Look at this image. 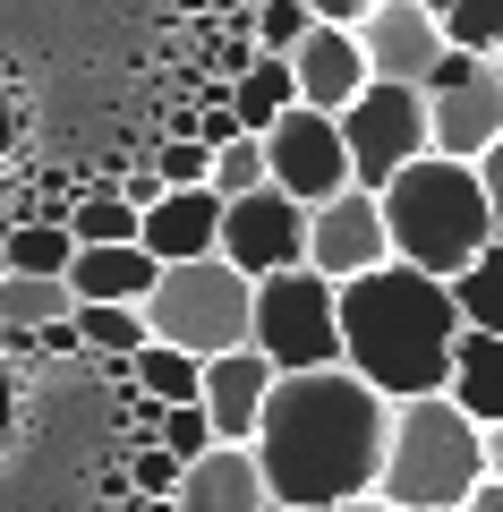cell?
<instances>
[{
  "mask_svg": "<svg viewBox=\"0 0 503 512\" xmlns=\"http://www.w3.org/2000/svg\"><path fill=\"white\" fill-rule=\"evenodd\" d=\"M52 325H77L69 274H0V342H35Z\"/></svg>",
  "mask_w": 503,
  "mask_h": 512,
  "instance_id": "18",
  "label": "cell"
},
{
  "mask_svg": "<svg viewBox=\"0 0 503 512\" xmlns=\"http://www.w3.org/2000/svg\"><path fill=\"white\" fill-rule=\"evenodd\" d=\"M180 478H188V461L162 453V444H137V453H128V487L137 495H180Z\"/></svg>",
  "mask_w": 503,
  "mask_h": 512,
  "instance_id": "31",
  "label": "cell"
},
{
  "mask_svg": "<svg viewBox=\"0 0 503 512\" xmlns=\"http://www.w3.org/2000/svg\"><path fill=\"white\" fill-rule=\"evenodd\" d=\"M384 427L393 402L359 367H307L282 376L256 427V461H265V487L282 512H333L350 495H376L384 478Z\"/></svg>",
  "mask_w": 503,
  "mask_h": 512,
  "instance_id": "1",
  "label": "cell"
},
{
  "mask_svg": "<svg viewBox=\"0 0 503 512\" xmlns=\"http://www.w3.org/2000/svg\"><path fill=\"white\" fill-rule=\"evenodd\" d=\"M486 478H495V487H503V419L486 427Z\"/></svg>",
  "mask_w": 503,
  "mask_h": 512,
  "instance_id": "34",
  "label": "cell"
},
{
  "mask_svg": "<svg viewBox=\"0 0 503 512\" xmlns=\"http://www.w3.org/2000/svg\"><path fill=\"white\" fill-rule=\"evenodd\" d=\"M145 316H154V342H180V350H197V359H222V350H239L248 325H256V274H239L231 256L162 265Z\"/></svg>",
  "mask_w": 503,
  "mask_h": 512,
  "instance_id": "5",
  "label": "cell"
},
{
  "mask_svg": "<svg viewBox=\"0 0 503 512\" xmlns=\"http://www.w3.org/2000/svg\"><path fill=\"white\" fill-rule=\"evenodd\" d=\"M307 26H316V9H307V0H256L248 35H256V52L290 60V52H299V43H307Z\"/></svg>",
  "mask_w": 503,
  "mask_h": 512,
  "instance_id": "27",
  "label": "cell"
},
{
  "mask_svg": "<svg viewBox=\"0 0 503 512\" xmlns=\"http://www.w3.org/2000/svg\"><path fill=\"white\" fill-rule=\"evenodd\" d=\"M427 9L444 18L452 52H486V60H503V0H427Z\"/></svg>",
  "mask_w": 503,
  "mask_h": 512,
  "instance_id": "26",
  "label": "cell"
},
{
  "mask_svg": "<svg viewBox=\"0 0 503 512\" xmlns=\"http://www.w3.org/2000/svg\"><path fill=\"white\" fill-rule=\"evenodd\" d=\"M359 43H367V69L376 77L418 86V94H427V77L452 60V35H444V18H435L427 0H376L359 18Z\"/></svg>",
  "mask_w": 503,
  "mask_h": 512,
  "instance_id": "12",
  "label": "cell"
},
{
  "mask_svg": "<svg viewBox=\"0 0 503 512\" xmlns=\"http://www.w3.org/2000/svg\"><path fill=\"white\" fill-rule=\"evenodd\" d=\"M478 180H486V205H495V239H503V137L478 154Z\"/></svg>",
  "mask_w": 503,
  "mask_h": 512,
  "instance_id": "32",
  "label": "cell"
},
{
  "mask_svg": "<svg viewBox=\"0 0 503 512\" xmlns=\"http://www.w3.org/2000/svg\"><path fill=\"white\" fill-rule=\"evenodd\" d=\"M154 444H162V453H180V461H205V453L222 444V427H214V410H205V402H171Z\"/></svg>",
  "mask_w": 503,
  "mask_h": 512,
  "instance_id": "29",
  "label": "cell"
},
{
  "mask_svg": "<svg viewBox=\"0 0 503 512\" xmlns=\"http://www.w3.org/2000/svg\"><path fill=\"white\" fill-rule=\"evenodd\" d=\"M0 274H9V239H0Z\"/></svg>",
  "mask_w": 503,
  "mask_h": 512,
  "instance_id": "39",
  "label": "cell"
},
{
  "mask_svg": "<svg viewBox=\"0 0 503 512\" xmlns=\"http://www.w3.org/2000/svg\"><path fill=\"white\" fill-rule=\"evenodd\" d=\"M307 265L333 282H359L376 265H393V222H384L376 188H342V197L307 205Z\"/></svg>",
  "mask_w": 503,
  "mask_h": 512,
  "instance_id": "10",
  "label": "cell"
},
{
  "mask_svg": "<svg viewBox=\"0 0 503 512\" xmlns=\"http://www.w3.org/2000/svg\"><path fill=\"white\" fill-rule=\"evenodd\" d=\"M333 512H401V504H384V495H350V504H333Z\"/></svg>",
  "mask_w": 503,
  "mask_h": 512,
  "instance_id": "37",
  "label": "cell"
},
{
  "mask_svg": "<svg viewBox=\"0 0 503 512\" xmlns=\"http://www.w3.org/2000/svg\"><path fill=\"white\" fill-rule=\"evenodd\" d=\"M69 265H77L69 222H18L9 231V274H69Z\"/></svg>",
  "mask_w": 503,
  "mask_h": 512,
  "instance_id": "24",
  "label": "cell"
},
{
  "mask_svg": "<svg viewBox=\"0 0 503 512\" xmlns=\"http://www.w3.org/2000/svg\"><path fill=\"white\" fill-rule=\"evenodd\" d=\"M0 436H9V384H0Z\"/></svg>",
  "mask_w": 503,
  "mask_h": 512,
  "instance_id": "38",
  "label": "cell"
},
{
  "mask_svg": "<svg viewBox=\"0 0 503 512\" xmlns=\"http://www.w3.org/2000/svg\"><path fill=\"white\" fill-rule=\"evenodd\" d=\"M69 231H77V248H111V239H145V214L128 205L120 180H94L86 197L69 205Z\"/></svg>",
  "mask_w": 503,
  "mask_h": 512,
  "instance_id": "22",
  "label": "cell"
},
{
  "mask_svg": "<svg viewBox=\"0 0 503 512\" xmlns=\"http://www.w3.org/2000/svg\"><path fill=\"white\" fill-rule=\"evenodd\" d=\"M444 393H452L478 427L503 419V333L461 325V342H452V384H444Z\"/></svg>",
  "mask_w": 503,
  "mask_h": 512,
  "instance_id": "19",
  "label": "cell"
},
{
  "mask_svg": "<svg viewBox=\"0 0 503 512\" xmlns=\"http://www.w3.org/2000/svg\"><path fill=\"white\" fill-rule=\"evenodd\" d=\"M290 103H299V77H290V60H273V52H256V69L231 77V111L248 120V137H265Z\"/></svg>",
  "mask_w": 503,
  "mask_h": 512,
  "instance_id": "21",
  "label": "cell"
},
{
  "mask_svg": "<svg viewBox=\"0 0 503 512\" xmlns=\"http://www.w3.org/2000/svg\"><path fill=\"white\" fill-rule=\"evenodd\" d=\"M265 154H273V188H290L299 205H324V197H342V188H359V171H350V137H342V111L290 103L282 120L265 128Z\"/></svg>",
  "mask_w": 503,
  "mask_h": 512,
  "instance_id": "9",
  "label": "cell"
},
{
  "mask_svg": "<svg viewBox=\"0 0 503 512\" xmlns=\"http://www.w3.org/2000/svg\"><path fill=\"white\" fill-rule=\"evenodd\" d=\"M69 282H77V299H120V308H145V299H154V282H162V256L145 248V239H111V248H77Z\"/></svg>",
  "mask_w": 503,
  "mask_h": 512,
  "instance_id": "17",
  "label": "cell"
},
{
  "mask_svg": "<svg viewBox=\"0 0 503 512\" xmlns=\"http://www.w3.org/2000/svg\"><path fill=\"white\" fill-rule=\"evenodd\" d=\"M18 146V103H9V94H0V154Z\"/></svg>",
  "mask_w": 503,
  "mask_h": 512,
  "instance_id": "35",
  "label": "cell"
},
{
  "mask_svg": "<svg viewBox=\"0 0 503 512\" xmlns=\"http://www.w3.org/2000/svg\"><path fill=\"white\" fill-rule=\"evenodd\" d=\"M154 171L171 188H214V146H205V137H162L154 146Z\"/></svg>",
  "mask_w": 503,
  "mask_h": 512,
  "instance_id": "30",
  "label": "cell"
},
{
  "mask_svg": "<svg viewBox=\"0 0 503 512\" xmlns=\"http://www.w3.org/2000/svg\"><path fill=\"white\" fill-rule=\"evenodd\" d=\"M427 128H435V154L478 163V154L503 137V60L452 52L444 69L427 77Z\"/></svg>",
  "mask_w": 503,
  "mask_h": 512,
  "instance_id": "8",
  "label": "cell"
},
{
  "mask_svg": "<svg viewBox=\"0 0 503 512\" xmlns=\"http://www.w3.org/2000/svg\"><path fill=\"white\" fill-rule=\"evenodd\" d=\"M214 188H222V197H256V188H273L265 137H231V146L214 154Z\"/></svg>",
  "mask_w": 503,
  "mask_h": 512,
  "instance_id": "28",
  "label": "cell"
},
{
  "mask_svg": "<svg viewBox=\"0 0 503 512\" xmlns=\"http://www.w3.org/2000/svg\"><path fill=\"white\" fill-rule=\"evenodd\" d=\"M307 9H316V18H324V26H359V18H367V9H376V0H307Z\"/></svg>",
  "mask_w": 503,
  "mask_h": 512,
  "instance_id": "33",
  "label": "cell"
},
{
  "mask_svg": "<svg viewBox=\"0 0 503 512\" xmlns=\"http://www.w3.org/2000/svg\"><path fill=\"white\" fill-rule=\"evenodd\" d=\"M384 222H393V256L418 265V274H469L486 248H495V205H486L478 163H452V154H427L410 163L393 188H384Z\"/></svg>",
  "mask_w": 503,
  "mask_h": 512,
  "instance_id": "4",
  "label": "cell"
},
{
  "mask_svg": "<svg viewBox=\"0 0 503 512\" xmlns=\"http://www.w3.org/2000/svg\"><path fill=\"white\" fill-rule=\"evenodd\" d=\"M452 342H461V299L444 274L418 265H376L342 282V367H359L384 402H418L452 384Z\"/></svg>",
  "mask_w": 503,
  "mask_h": 512,
  "instance_id": "2",
  "label": "cell"
},
{
  "mask_svg": "<svg viewBox=\"0 0 503 512\" xmlns=\"http://www.w3.org/2000/svg\"><path fill=\"white\" fill-rule=\"evenodd\" d=\"M273 384H282V367H273L256 342H239V350H222V359H205V410H214L222 444H256Z\"/></svg>",
  "mask_w": 503,
  "mask_h": 512,
  "instance_id": "14",
  "label": "cell"
},
{
  "mask_svg": "<svg viewBox=\"0 0 503 512\" xmlns=\"http://www.w3.org/2000/svg\"><path fill=\"white\" fill-rule=\"evenodd\" d=\"M137 393H154L162 410L171 402H205V359L180 342H145L137 350Z\"/></svg>",
  "mask_w": 503,
  "mask_h": 512,
  "instance_id": "23",
  "label": "cell"
},
{
  "mask_svg": "<svg viewBox=\"0 0 503 512\" xmlns=\"http://www.w3.org/2000/svg\"><path fill=\"white\" fill-rule=\"evenodd\" d=\"M452 299H461V325L478 333H503V239L469 265V274H452Z\"/></svg>",
  "mask_w": 503,
  "mask_h": 512,
  "instance_id": "25",
  "label": "cell"
},
{
  "mask_svg": "<svg viewBox=\"0 0 503 512\" xmlns=\"http://www.w3.org/2000/svg\"><path fill=\"white\" fill-rule=\"evenodd\" d=\"M248 342L265 350L282 376L342 367V282L316 274V265L265 274V282H256V325H248Z\"/></svg>",
  "mask_w": 503,
  "mask_h": 512,
  "instance_id": "6",
  "label": "cell"
},
{
  "mask_svg": "<svg viewBox=\"0 0 503 512\" xmlns=\"http://www.w3.org/2000/svg\"><path fill=\"white\" fill-rule=\"evenodd\" d=\"M171 512H282V504H273V487H265L256 444H214L205 461H188Z\"/></svg>",
  "mask_w": 503,
  "mask_h": 512,
  "instance_id": "15",
  "label": "cell"
},
{
  "mask_svg": "<svg viewBox=\"0 0 503 512\" xmlns=\"http://www.w3.org/2000/svg\"><path fill=\"white\" fill-rule=\"evenodd\" d=\"M145 248H154L162 265L222 256V188H171V197L145 214Z\"/></svg>",
  "mask_w": 503,
  "mask_h": 512,
  "instance_id": "16",
  "label": "cell"
},
{
  "mask_svg": "<svg viewBox=\"0 0 503 512\" xmlns=\"http://www.w3.org/2000/svg\"><path fill=\"white\" fill-rule=\"evenodd\" d=\"M342 137H350V171H359V188H376V197H384V188H393L410 163H427V154H435L427 94H418V86H393V77H376V86L342 111Z\"/></svg>",
  "mask_w": 503,
  "mask_h": 512,
  "instance_id": "7",
  "label": "cell"
},
{
  "mask_svg": "<svg viewBox=\"0 0 503 512\" xmlns=\"http://www.w3.org/2000/svg\"><path fill=\"white\" fill-rule=\"evenodd\" d=\"M461 512H503V487H495V478H486V487H478V495H469V504H461Z\"/></svg>",
  "mask_w": 503,
  "mask_h": 512,
  "instance_id": "36",
  "label": "cell"
},
{
  "mask_svg": "<svg viewBox=\"0 0 503 512\" xmlns=\"http://www.w3.org/2000/svg\"><path fill=\"white\" fill-rule=\"evenodd\" d=\"M290 77H299V103H307V111H350L367 86H376L359 26H324V18L307 26V43L290 52Z\"/></svg>",
  "mask_w": 503,
  "mask_h": 512,
  "instance_id": "13",
  "label": "cell"
},
{
  "mask_svg": "<svg viewBox=\"0 0 503 512\" xmlns=\"http://www.w3.org/2000/svg\"><path fill=\"white\" fill-rule=\"evenodd\" d=\"M222 256L239 274H290L307 265V205L290 188H256V197H222Z\"/></svg>",
  "mask_w": 503,
  "mask_h": 512,
  "instance_id": "11",
  "label": "cell"
},
{
  "mask_svg": "<svg viewBox=\"0 0 503 512\" xmlns=\"http://www.w3.org/2000/svg\"><path fill=\"white\" fill-rule=\"evenodd\" d=\"M77 342L94 359H137L154 342V316L145 308H120V299H77Z\"/></svg>",
  "mask_w": 503,
  "mask_h": 512,
  "instance_id": "20",
  "label": "cell"
},
{
  "mask_svg": "<svg viewBox=\"0 0 503 512\" xmlns=\"http://www.w3.org/2000/svg\"><path fill=\"white\" fill-rule=\"evenodd\" d=\"M478 487H486V427L469 419L452 393L393 402V427H384V478H376L384 504H401V512H461Z\"/></svg>",
  "mask_w": 503,
  "mask_h": 512,
  "instance_id": "3",
  "label": "cell"
}]
</instances>
